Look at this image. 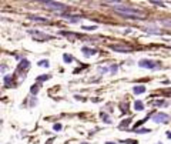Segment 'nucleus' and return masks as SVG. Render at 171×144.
Here are the masks:
<instances>
[{
	"label": "nucleus",
	"instance_id": "12",
	"mask_svg": "<svg viewBox=\"0 0 171 144\" xmlns=\"http://www.w3.org/2000/svg\"><path fill=\"white\" fill-rule=\"evenodd\" d=\"M11 77L10 76H4V84H6V87H11Z\"/></svg>",
	"mask_w": 171,
	"mask_h": 144
},
{
	"label": "nucleus",
	"instance_id": "21",
	"mask_svg": "<svg viewBox=\"0 0 171 144\" xmlns=\"http://www.w3.org/2000/svg\"><path fill=\"white\" fill-rule=\"evenodd\" d=\"M53 128H54V131H59V130H61V124H59V123H57V124H54V126H53Z\"/></svg>",
	"mask_w": 171,
	"mask_h": 144
},
{
	"label": "nucleus",
	"instance_id": "24",
	"mask_svg": "<svg viewBox=\"0 0 171 144\" xmlns=\"http://www.w3.org/2000/svg\"><path fill=\"white\" fill-rule=\"evenodd\" d=\"M6 69H7V67H6V64H3V66H1V73L6 72Z\"/></svg>",
	"mask_w": 171,
	"mask_h": 144
},
{
	"label": "nucleus",
	"instance_id": "27",
	"mask_svg": "<svg viewBox=\"0 0 171 144\" xmlns=\"http://www.w3.org/2000/svg\"><path fill=\"white\" fill-rule=\"evenodd\" d=\"M157 144H161V143H157Z\"/></svg>",
	"mask_w": 171,
	"mask_h": 144
},
{
	"label": "nucleus",
	"instance_id": "8",
	"mask_svg": "<svg viewBox=\"0 0 171 144\" xmlns=\"http://www.w3.org/2000/svg\"><path fill=\"white\" fill-rule=\"evenodd\" d=\"M133 91H134L135 94H141V93L145 91V86H135V87L133 89Z\"/></svg>",
	"mask_w": 171,
	"mask_h": 144
},
{
	"label": "nucleus",
	"instance_id": "26",
	"mask_svg": "<svg viewBox=\"0 0 171 144\" xmlns=\"http://www.w3.org/2000/svg\"><path fill=\"white\" fill-rule=\"evenodd\" d=\"M106 144H116V143H111V141H107Z\"/></svg>",
	"mask_w": 171,
	"mask_h": 144
},
{
	"label": "nucleus",
	"instance_id": "6",
	"mask_svg": "<svg viewBox=\"0 0 171 144\" xmlns=\"http://www.w3.org/2000/svg\"><path fill=\"white\" fill-rule=\"evenodd\" d=\"M110 49L114 50V51H118V53H128V51H131L130 47H126V46H117V44H111Z\"/></svg>",
	"mask_w": 171,
	"mask_h": 144
},
{
	"label": "nucleus",
	"instance_id": "18",
	"mask_svg": "<svg viewBox=\"0 0 171 144\" xmlns=\"http://www.w3.org/2000/svg\"><path fill=\"white\" fill-rule=\"evenodd\" d=\"M151 3H153V4H156V6H160V7H163V6H164V3H163V1H156V0H151Z\"/></svg>",
	"mask_w": 171,
	"mask_h": 144
},
{
	"label": "nucleus",
	"instance_id": "7",
	"mask_svg": "<svg viewBox=\"0 0 171 144\" xmlns=\"http://www.w3.org/2000/svg\"><path fill=\"white\" fill-rule=\"evenodd\" d=\"M81 51H83V54H84L86 57L94 56V54L97 53V50H96V49H90V47H83V49H81Z\"/></svg>",
	"mask_w": 171,
	"mask_h": 144
},
{
	"label": "nucleus",
	"instance_id": "17",
	"mask_svg": "<svg viewBox=\"0 0 171 144\" xmlns=\"http://www.w3.org/2000/svg\"><path fill=\"white\" fill-rule=\"evenodd\" d=\"M39 66H42V67H48L50 64H48V60H40L39 62Z\"/></svg>",
	"mask_w": 171,
	"mask_h": 144
},
{
	"label": "nucleus",
	"instance_id": "10",
	"mask_svg": "<svg viewBox=\"0 0 171 144\" xmlns=\"http://www.w3.org/2000/svg\"><path fill=\"white\" fill-rule=\"evenodd\" d=\"M30 19L34 20V22H40V23H48L47 19H42V17H39V16H30Z\"/></svg>",
	"mask_w": 171,
	"mask_h": 144
},
{
	"label": "nucleus",
	"instance_id": "16",
	"mask_svg": "<svg viewBox=\"0 0 171 144\" xmlns=\"http://www.w3.org/2000/svg\"><path fill=\"white\" fill-rule=\"evenodd\" d=\"M81 29H84V30H87V32H93V30L97 29V26H83Z\"/></svg>",
	"mask_w": 171,
	"mask_h": 144
},
{
	"label": "nucleus",
	"instance_id": "22",
	"mask_svg": "<svg viewBox=\"0 0 171 144\" xmlns=\"http://www.w3.org/2000/svg\"><path fill=\"white\" fill-rule=\"evenodd\" d=\"M98 72L101 73V74H104V73L108 72V69H107V67H100V69H98Z\"/></svg>",
	"mask_w": 171,
	"mask_h": 144
},
{
	"label": "nucleus",
	"instance_id": "25",
	"mask_svg": "<svg viewBox=\"0 0 171 144\" xmlns=\"http://www.w3.org/2000/svg\"><path fill=\"white\" fill-rule=\"evenodd\" d=\"M167 137H168V139H171V133H167Z\"/></svg>",
	"mask_w": 171,
	"mask_h": 144
},
{
	"label": "nucleus",
	"instance_id": "19",
	"mask_svg": "<svg viewBox=\"0 0 171 144\" xmlns=\"http://www.w3.org/2000/svg\"><path fill=\"white\" fill-rule=\"evenodd\" d=\"M117 69H118V67H117L116 64H113V66H110V70H111V73H113V74H114V73H117Z\"/></svg>",
	"mask_w": 171,
	"mask_h": 144
},
{
	"label": "nucleus",
	"instance_id": "13",
	"mask_svg": "<svg viewBox=\"0 0 171 144\" xmlns=\"http://www.w3.org/2000/svg\"><path fill=\"white\" fill-rule=\"evenodd\" d=\"M63 60H64L66 63H71V62H73V57H71L70 54H63Z\"/></svg>",
	"mask_w": 171,
	"mask_h": 144
},
{
	"label": "nucleus",
	"instance_id": "2",
	"mask_svg": "<svg viewBox=\"0 0 171 144\" xmlns=\"http://www.w3.org/2000/svg\"><path fill=\"white\" fill-rule=\"evenodd\" d=\"M42 4H44V7L47 9H51L54 11H59V13H63L64 10H67V6L63 4V3H57V1H48V0H42L40 1Z\"/></svg>",
	"mask_w": 171,
	"mask_h": 144
},
{
	"label": "nucleus",
	"instance_id": "9",
	"mask_svg": "<svg viewBox=\"0 0 171 144\" xmlns=\"http://www.w3.org/2000/svg\"><path fill=\"white\" fill-rule=\"evenodd\" d=\"M134 108H135L137 111H141V110H144V104H143V101L137 100V101L134 103Z\"/></svg>",
	"mask_w": 171,
	"mask_h": 144
},
{
	"label": "nucleus",
	"instance_id": "20",
	"mask_svg": "<svg viewBox=\"0 0 171 144\" xmlns=\"http://www.w3.org/2000/svg\"><path fill=\"white\" fill-rule=\"evenodd\" d=\"M47 78H50V76H40V77H37V81H43V80H47Z\"/></svg>",
	"mask_w": 171,
	"mask_h": 144
},
{
	"label": "nucleus",
	"instance_id": "23",
	"mask_svg": "<svg viewBox=\"0 0 171 144\" xmlns=\"http://www.w3.org/2000/svg\"><path fill=\"white\" fill-rule=\"evenodd\" d=\"M121 143H128V144H137L135 140H124V141H121Z\"/></svg>",
	"mask_w": 171,
	"mask_h": 144
},
{
	"label": "nucleus",
	"instance_id": "3",
	"mask_svg": "<svg viewBox=\"0 0 171 144\" xmlns=\"http://www.w3.org/2000/svg\"><path fill=\"white\" fill-rule=\"evenodd\" d=\"M138 66H140V67H143V69H150V70H154V69L161 67V64H160V63L153 62V60H148V59H141V60L138 62Z\"/></svg>",
	"mask_w": 171,
	"mask_h": 144
},
{
	"label": "nucleus",
	"instance_id": "4",
	"mask_svg": "<svg viewBox=\"0 0 171 144\" xmlns=\"http://www.w3.org/2000/svg\"><path fill=\"white\" fill-rule=\"evenodd\" d=\"M151 120H153L154 123H168L170 116L166 114V113H157V114H154V116L151 117Z\"/></svg>",
	"mask_w": 171,
	"mask_h": 144
},
{
	"label": "nucleus",
	"instance_id": "1",
	"mask_svg": "<svg viewBox=\"0 0 171 144\" xmlns=\"http://www.w3.org/2000/svg\"><path fill=\"white\" fill-rule=\"evenodd\" d=\"M114 11L127 17V19H143L144 17V11L134 9V7H128V6H116Z\"/></svg>",
	"mask_w": 171,
	"mask_h": 144
},
{
	"label": "nucleus",
	"instance_id": "15",
	"mask_svg": "<svg viewBox=\"0 0 171 144\" xmlns=\"http://www.w3.org/2000/svg\"><path fill=\"white\" fill-rule=\"evenodd\" d=\"M101 118H103V121H104V123H107V124H108V123H111V120L108 118V116H107L106 113H101Z\"/></svg>",
	"mask_w": 171,
	"mask_h": 144
},
{
	"label": "nucleus",
	"instance_id": "5",
	"mask_svg": "<svg viewBox=\"0 0 171 144\" xmlns=\"http://www.w3.org/2000/svg\"><path fill=\"white\" fill-rule=\"evenodd\" d=\"M30 34L34 37V40H37V41H44V40L54 39L53 36H50V34H44V33H40V32H30Z\"/></svg>",
	"mask_w": 171,
	"mask_h": 144
},
{
	"label": "nucleus",
	"instance_id": "11",
	"mask_svg": "<svg viewBox=\"0 0 171 144\" xmlns=\"http://www.w3.org/2000/svg\"><path fill=\"white\" fill-rule=\"evenodd\" d=\"M134 133H138V134H144V133H150L151 130L150 128H135V130H133Z\"/></svg>",
	"mask_w": 171,
	"mask_h": 144
},
{
	"label": "nucleus",
	"instance_id": "14",
	"mask_svg": "<svg viewBox=\"0 0 171 144\" xmlns=\"http://www.w3.org/2000/svg\"><path fill=\"white\" fill-rule=\"evenodd\" d=\"M30 93H32V94H37V93H39V84H34V86H32V89H30Z\"/></svg>",
	"mask_w": 171,
	"mask_h": 144
}]
</instances>
